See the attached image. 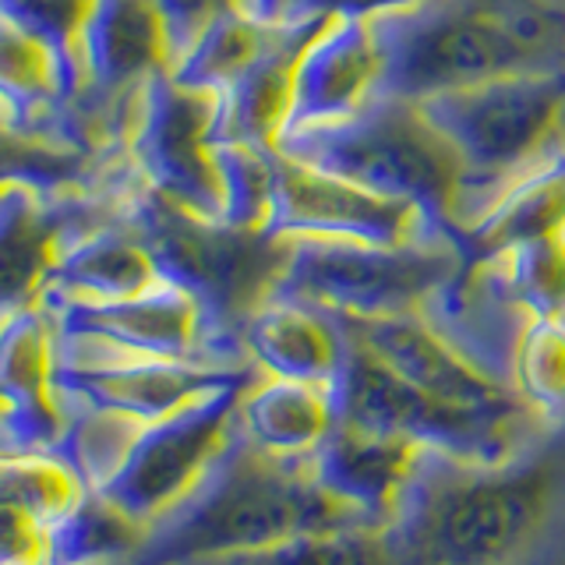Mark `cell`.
<instances>
[{
    "label": "cell",
    "mask_w": 565,
    "mask_h": 565,
    "mask_svg": "<svg viewBox=\"0 0 565 565\" xmlns=\"http://www.w3.org/2000/svg\"><path fill=\"white\" fill-rule=\"evenodd\" d=\"M244 8L262 18L265 25H282L300 18V0H244Z\"/></svg>",
    "instance_id": "37"
},
{
    "label": "cell",
    "mask_w": 565,
    "mask_h": 565,
    "mask_svg": "<svg viewBox=\"0 0 565 565\" xmlns=\"http://www.w3.org/2000/svg\"><path fill=\"white\" fill-rule=\"evenodd\" d=\"M216 117V93L188 88L163 71L138 88L128 117V138H124L146 188L209 223L223 220Z\"/></svg>",
    "instance_id": "9"
},
{
    "label": "cell",
    "mask_w": 565,
    "mask_h": 565,
    "mask_svg": "<svg viewBox=\"0 0 565 565\" xmlns=\"http://www.w3.org/2000/svg\"><path fill=\"white\" fill-rule=\"evenodd\" d=\"M371 25L382 43L385 67L379 96L385 99L424 103L512 71L558 64L523 50L459 0H431L411 11L382 14Z\"/></svg>",
    "instance_id": "7"
},
{
    "label": "cell",
    "mask_w": 565,
    "mask_h": 565,
    "mask_svg": "<svg viewBox=\"0 0 565 565\" xmlns=\"http://www.w3.org/2000/svg\"><path fill=\"white\" fill-rule=\"evenodd\" d=\"M335 322L371 353H379L388 367H396L406 382H414L428 396L456 406V411H467L491 424H505V428L526 435L544 428V420L520 399L516 388L477 358H470L424 315L335 318Z\"/></svg>",
    "instance_id": "12"
},
{
    "label": "cell",
    "mask_w": 565,
    "mask_h": 565,
    "mask_svg": "<svg viewBox=\"0 0 565 565\" xmlns=\"http://www.w3.org/2000/svg\"><path fill=\"white\" fill-rule=\"evenodd\" d=\"M85 93L106 103L128 138L138 88L170 71V46L156 0H93L78 40Z\"/></svg>",
    "instance_id": "16"
},
{
    "label": "cell",
    "mask_w": 565,
    "mask_h": 565,
    "mask_svg": "<svg viewBox=\"0 0 565 565\" xmlns=\"http://www.w3.org/2000/svg\"><path fill=\"white\" fill-rule=\"evenodd\" d=\"M156 4H159V14H163L170 67H173L188 53V46L199 40L212 18L230 8H244V0H156Z\"/></svg>",
    "instance_id": "35"
},
{
    "label": "cell",
    "mask_w": 565,
    "mask_h": 565,
    "mask_svg": "<svg viewBox=\"0 0 565 565\" xmlns=\"http://www.w3.org/2000/svg\"><path fill=\"white\" fill-rule=\"evenodd\" d=\"M269 234L279 241L315 237L396 247L449 234V230H441L428 212H420L411 202L385 199V194L367 191L347 177L297 163V159L279 152Z\"/></svg>",
    "instance_id": "14"
},
{
    "label": "cell",
    "mask_w": 565,
    "mask_h": 565,
    "mask_svg": "<svg viewBox=\"0 0 565 565\" xmlns=\"http://www.w3.org/2000/svg\"><path fill=\"white\" fill-rule=\"evenodd\" d=\"M484 265L526 315L565 318V234L509 247Z\"/></svg>",
    "instance_id": "31"
},
{
    "label": "cell",
    "mask_w": 565,
    "mask_h": 565,
    "mask_svg": "<svg viewBox=\"0 0 565 565\" xmlns=\"http://www.w3.org/2000/svg\"><path fill=\"white\" fill-rule=\"evenodd\" d=\"M509 385L541 420H565V318H526L509 353Z\"/></svg>",
    "instance_id": "28"
},
{
    "label": "cell",
    "mask_w": 565,
    "mask_h": 565,
    "mask_svg": "<svg viewBox=\"0 0 565 565\" xmlns=\"http://www.w3.org/2000/svg\"><path fill=\"white\" fill-rule=\"evenodd\" d=\"M552 499V459L467 463L428 452L388 523L396 565H505L534 541Z\"/></svg>",
    "instance_id": "2"
},
{
    "label": "cell",
    "mask_w": 565,
    "mask_h": 565,
    "mask_svg": "<svg viewBox=\"0 0 565 565\" xmlns=\"http://www.w3.org/2000/svg\"><path fill=\"white\" fill-rule=\"evenodd\" d=\"M61 403L67 411V424L53 456L78 477L82 488L99 491L124 463L135 435L141 431V420L110 414V411H96V406L71 403V399H61Z\"/></svg>",
    "instance_id": "29"
},
{
    "label": "cell",
    "mask_w": 565,
    "mask_h": 565,
    "mask_svg": "<svg viewBox=\"0 0 565 565\" xmlns=\"http://www.w3.org/2000/svg\"><path fill=\"white\" fill-rule=\"evenodd\" d=\"M463 269V244L452 234L396 247L297 237L273 297L300 300L335 318L424 315Z\"/></svg>",
    "instance_id": "5"
},
{
    "label": "cell",
    "mask_w": 565,
    "mask_h": 565,
    "mask_svg": "<svg viewBox=\"0 0 565 565\" xmlns=\"http://www.w3.org/2000/svg\"><path fill=\"white\" fill-rule=\"evenodd\" d=\"M523 50L565 64V0H459Z\"/></svg>",
    "instance_id": "33"
},
{
    "label": "cell",
    "mask_w": 565,
    "mask_h": 565,
    "mask_svg": "<svg viewBox=\"0 0 565 565\" xmlns=\"http://www.w3.org/2000/svg\"><path fill=\"white\" fill-rule=\"evenodd\" d=\"M149 530L117 509L103 491L82 494L50 530L46 565H131Z\"/></svg>",
    "instance_id": "25"
},
{
    "label": "cell",
    "mask_w": 565,
    "mask_h": 565,
    "mask_svg": "<svg viewBox=\"0 0 565 565\" xmlns=\"http://www.w3.org/2000/svg\"><path fill=\"white\" fill-rule=\"evenodd\" d=\"M88 11H93V0H0V22L14 25L71 61H78V40Z\"/></svg>",
    "instance_id": "34"
},
{
    "label": "cell",
    "mask_w": 565,
    "mask_h": 565,
    "mask_svg": "<svg viewBox=\"0 0 565 565\" xmlns=\"http://www.w3.org/2000/svg\"><path fill=\"white\" fill-rule=\"evenodd\" d=\"M78 494L57 456H0V565H46L50 530Z\"/></svg>",
    "instance_id": "22"
},
{
    "label": "cell",
    "mask_w": 565,
    "mask_h": 565,
    "mask_svg": "<svg viewBox=\"0 0 565 565\" xmlns=\"http://www.w3.org/2000/svg\"><path fill=\"white\" fill-rule=\"evenodd\" d=\"M75 96H85V71L78 61L0 22V103L14 117H35Z\"/></svg>",
    "instance_id": "26"
},
{
    "label": "cell",
    "mask_w": 565,
    "mask_h": 565,
    "mask_svg": "<svg viewBox=\"0 0 565 565\" xmlns=\"http://www.w3.org/2000/svg\"><path fill=\"white\" fill-rule=\"evenodd\" d=\"M237 428L255 449L279 459H311L340 428L335 385L258 375L244 388Z\"/></svg>",
    "instance_id": "23"
},
{
    "label": "cell",
    "mask_w": 565,
    "mask_h": 565,
    "mask_svg": "<svg viewBox=\"0 0 565 565\" xmlns=\"http://www.w3.org/2000/svg\"><path fill=\"white\" fill-rule=\"evenodd\" d=\"M64 424L57 329L35 305L0 322V456H53Z\"/></svg>",
    "instance_id": "15"
},
{
    "label": "cell",
    "mask_w": 565,
    "mask_h": 565,
    "mask_svg": "<svg viewBox=\"0 0 565 565\" xmlns=\"http://www.w3.org/2000/svg\"><path fill=\"white\" fill-rule=\"evenodd\" d=\"M241 347L269 379L335 385L350 353V335L329 311L273 297L247 318Z\"/></svg>",
    "instance_id": "21"
},
{
    "label": "cell",
    "mask_w": 565,
    "mask_h": 565,
    "mask_svg": "<svg viewBox=\"0 0 565 565\" xmlns=\"http://www.w3.org/2000/svg\"><path fill=\"white\" fill-rule=\"evenodd\" d=\"M431 0H300V14H332V18H364L375 22L382 14L411 11Z\"/></svg>",
    "instance_id": "36"
},
{
    "label": "cell",
    "mask_w": 565,
    "mask_h": 565,
    "mask_svg": "<svg viewBox=\"0 0 565 565\" xmlns=\"http://www.w3.org/2000/svg\"><path fill=\"white\" fill-rule=\"evenodd\" d=\"M128 220L149 244L163 279L199 297L212 322L241 343L247 318L273 300L290 241L265 230H234L199 220L181 205L159 199L146 181L131 194Z\"/></svg>",
    "instance_id": "6"
},
{
    "label": "cell",
    "mask_w": 565,
    "mask_h": 565,
    "mask_svg": "<svg viewBox=\"0 0 565 565\" xmlns=\"http://www.w3.org/2000/svg\"><path fill=\"white\" fill-rule=\"evenodd\" d=\"M431 449L411 438L343 424L311 456V467L335 499L353 505L367 523L388 526L411 494Z\"/></svg>",
    "instance_id": "18"
},
{
    "label": "cell",
    "mask_w": 565,
    "mask_h": 565,
    "mask_svg": "<svg viewBox=\"0 0 565 565\" xmlns=\"http://www.w3.org/2000/svg\"><path fill=\"white\" fill-rule=\"evenodd\" d=\"M202 565H396L388 526L358 523L322 534H300L276 547L234 558H216Z\"/></svg>",
    "instance_id": "30"
},
{
    "label": "cell",
    "mask_w": 565,
    "mask_h": 565,
    "mask_svg": "<svg viewBox=\"0 0 565 565\" xmlns=\"http://www.w3.org/2000/svg\"><path fill=\"white\" fill-rule=\"evenodd\" d=\"M335 399H340L343 424L411 438L424 449L467 459V463H509L520 456V441L526 438V431L481 420L428 396L353 335L343 375L335 382Z\"/></svg>",
    "instance_id": "10"
},
{
    "label": "cell",
    "mask_w": 565,
    "mask_h": 565,
    "mask_svg": "<svg viewBox=\"0 0 565 565\" xmlns=\"http://www.w3.org/2000/svg\"><path fill=\"white\" fill-rule=\"evenodd\" d=\"M358 523L367 520L318 481L311 459L269 456L237 428L205 481L149 526L131 565H202Z\"/></svg>",
    "instance_id": "1"
},
{
    "label": "cell",
    "mask_w": 565,
    "mask_h": 565,
    "mask_svg": "<svg viewBox=\"0 0 565 565\" xmlns=\"http://www.w3.org/2000/svg\"><path fill=\"white\" fill-rule=\"evenodd\" d=\"M276 149L237 146L223 141L216 146V170L223 188V226L234 230H265L269 234L273 199H276Z\"/></svg>",
    "instance_id": "32"
},
{
    "label": "cell",
    "mask_w": 565,
    "mask_h": 565,
    "mask_svg": "<svg viewBox=\"0 0 565 565\" xmlns=\"http://www.w3.org/2000/svg\"><path fill=\"white\" fill-rule=\"evenodd\" d=\"M382 67L385 61L375 25L364 18H329V25L315 35L297 64L287 131L335 124L364 110L371 99H379Z\"/></svg>",
    "instance_id": "17"
},
{
    "label": "cell",
    "mask_w": 565,
    "mask_h": 565,
    "mask_svg": "<svg viewBox=\"0 0 565 565\" xmlns=\"http://www.w3.org/2000/svg\"><path fill=\"white\" fill-rule=\"evenodd\" d=\"M273 32L276 25H265L247 8H230L202 29V35L188 46L184 57L170 67V75L188 88L223 96L255 64L258 53L269 46Z\"/></svg>",
    "instance_id": "27"
},
{
    "label": "cell",
    "mask_w": 565,
    "mask_h": 565,
    "mask_svg": "<svg viewBox=\"0 0 565 565\" xmlns=\"http://www.w3.org/2000/svg\"><path fill=\"white\" fill-rule=\"evenodd\" d=\"M156 282H163V273H159L149 244L141 241V234L128 220V209H124L120 216L88 226L64 244V252L57 255V265H53V273L46 279L40 305H61V300H88V305L124 300L152 290Z\"/></svg>",
    "instance_id": "20"
},
{
    "label": "cell",
    "mask_w": 565,
    "mask_h": 565,
    "mask_svg": "<svg viewBox=\"0 0 565 565\" xmlns=\"http://www.w3.org/2000/svg\"><path fill=\"white\" fill-rule=\"evenodd\" d=\"M276 152L347 177L385 199L411 202L459 237L463 159L424 120L417 103L379 96L347 120L287 131Z\"/></svg>",
    "instance_id": "4"
},
{
    "label": "cell",
    "mask_w": 565,
    "mask_h": 565,
    "mask_svg": "<svg viewBox=\"0 0 565 565\" xmlns=\"http://www.w3.org/2000/svg\"><path fill=\"white\" fill-rule=\"evenodd\" d=\"M43 308L57 332L85 335L120 353L191 364H252L244 347L212 322L202 300L167 279L124 300H61Z\"/></svg>",
    "instance_id": "13"
},
{
    "label": "cell",
    "mask_w": 565,
    "mask_h": 565,
    "mask_svg": "<svg viewBox=\"0 0 565 565\" xmlns=\"http://www.w3.org/2000/svg\"><path fill=\"white\" fill-rule=\"evenodd\" d=\"M424 120L463 159L459 234L499 194L565 146V64L512 71L417 103Z\"/></svg>",
    "instance_id": "3"
},
{
    "label": "cell",
    "mask_w": 565,
    "mask_h": 565,
    "mask_svg": "<svg viewBox=\"0 0 565 565\" xmlns=\"http://www.w3.org/2000/svg\"><path fill=\"white\" fill-rule=\"evenodd\" d=\"M332 14H300L294 22L276 25L269 46L255 64L220 96L216 117V146L237 141V146L276 149L279 135L287 131L294 106V78L311 40L329 25Z\"/></svg>",
    "instance_id": "19"
},
{
    "label": "cell",
    "mask_w": 565,
    "mask_h": 565,
    "mask_svg": "<svg viewBox=\"0 0 565 565\" xmlns=\"http://www.w3.org/2000/svg\"><path fill=\"white\" fill-rule=\"evenodd\" d=\"M57 329V326H53ZM255 364H191L120 353L85 335L57 332V393L61 399L96 406L152 424L223 385L255 379Z\"/></svg>",
    "instance_id": "11"
},
{
    "label": "cell",
    "mask_w": 565,
    "mask_h": 565,
    "mask_svg": "<svg viewBox=\"0 0 565 565\" xmlns=\"http://www.w3.org/2000/svg\"><path fill=\"white\" fill-rule=\"evenodd\" d=\"M255 379L223 385L181 411L141 424L124 463L99 491L146 530L159 523L205 481V473L234 446L237 406Z\"/></svg>",
    "instance_id": "8"
},
{
    "label": "cell",
    "mask_w": 565,
    "mask_h": 565,
    "mask_svg": "<svg viewBox=\"0 0 565 565\" xmlns=\"http://www.w3.org/2000/svg\"><path fill=\"white\" fill-rule=\"evenodd\" d=\"M565 234V146L516 177L463 234L467 262H488L526 241Z\"/></svg>",
    "instance_id": "24"
}]
</instances>
